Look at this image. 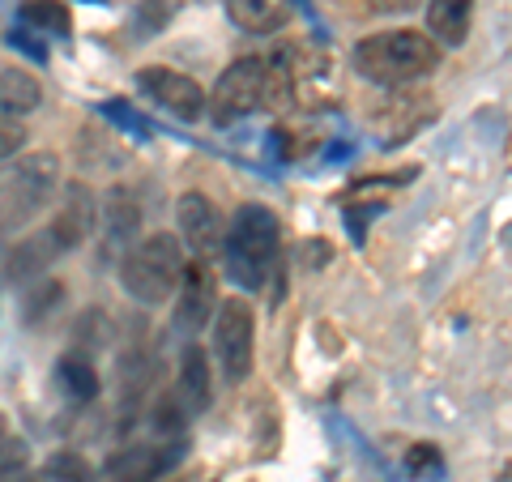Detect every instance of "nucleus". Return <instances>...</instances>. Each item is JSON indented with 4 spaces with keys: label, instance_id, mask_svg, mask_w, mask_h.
Wrapping results in <instances>:
<instances>
[{
    "label": "nucleus",
    "instance_id": "f257e3e1",
    "mask_svg": "<svg viewBox=\"0 0 512 482\" xmlns=\"http://www.w3.org/2000/svg\"><path fill=\"white\" fill-rule=\"evenodd\" d=\"M444 60V47H436V39L427 30H380V35H367L355 47V73L363 82L397 90L410 86L419 77H431Z\"/></svg>",
    "mask_w": 512,
    "mask_h": 482
},
{
    "label": "nucleus",
    "instance_id": "f03ea898",
    "mask_svg": "<svg viewBox=\"0 0 512 482\" xmlns=\"http://www.w3.org/2000/svg\"><path fill=\"white\" fill-rule=\"evenodd\" d=\"M278 244H282V227H278V214L265 210V205H244L227 235H222V265H227V278L244 291H256L265 286V278L274 273L278 265Z\"/></svg>",
    "mask_w": 512,
    "mask_h": 482
},
{
    "label": "nucleus",
    "instance_id": "7ed1b4c3",
    "mask_svg": "<svg viewBox=\"0 0 512 482\" xmlns=\"http://www.w3.org/2000/svg\"><path fill=\"white\" fill-rule=\"evenodd\" d=\"M56 188H60V158L52 150L18 154V163L0 171V239L26 227V222H35L47 210Z\"/></svg>",
    "mask_w": 512,
    "mask_h": 482
},
{
    "label": "nucleus",
    "instance_id": "20e7f679",
    "mask_svg": "<svg viewBox=\"0 0 512 482\" xmlns=\"http://www.w3.org/2000/svg\"><path fill=\"white\" fill-rule=\"evenodd\" d=\"M184 265H188V256H184L180 239L167 235V231H154V235L137 239V244L128 248L124 265H120V286L137 303L154 308V303H163V299L175 295Z\"/></svg>",
    "mask_w": 512,
    "mask_h": 482
},
{
    "label": "nucleus",
    "instance_id": "39448f33",
    "mask_svg": "<svg viewBox=\"0 0 512 482\" xmlns=\"http://www.w3.org/2000/svg\"><path fill=\"white\" fill-rule=\"evenodd\" d=\"M214 359L222 367V380L239 384L252 372V346H256V316L248 308V299H222L214 316Z\"/></svg>",
    "mask_w": 512,
    "mask_h": 482
},
{
    "label": "nucleus",
    "instance_id": "423d86ee",
    "mask_svg": "<svg viewBox=\"0 0 512 482\" xmlns=\"http://www.w3.org/2000/svg\"><path fill=\"white\" fill-rule=\"evenodd\" d=\"M269 99V60L261 56H239L227 73L218 77L214 86V99H205V107H210L214 124H235L252 116L256 107H261Z\"/></svg>",
    "mask_w": 512,
    "mask_h": 482
},
{
    "label": "nucleus",
    "instance_id": "0eeeda50",
    "mask_svg": "<svg viewBox=\"0 0 512 482\" xmlns=\"http://www.w3.org/2000/svg\"><path fill=\"white\" fill-rule=\"evenodd\" d=\"M137 86H141V94H150L158 107H167L171 116H180V120L205 116V90L197 77H188V73H175L167 64H146V69L137 73Z\"/></svg>",
    "mask_w": 512,
    "mask_h": 482
},
{
    "label": "nucleus",
    "instance_id": "6e6552de",
    "mask_svg": "<svg viewBox=\"0 0 512 482\" xmlns=\"http://www.w3.org/2000/svg\"><path fill=\"white\" fill-rule=\"evenodd\" d=\"M94 218H99L94 192L82 180H73V184H64V192H60V205L52 214V227H47V235H52V244L60 252H73V248H82L86 239L94 235Z\"/></svg>",
    "mask_w": 512,
    "mask_h": 482
},
{
    "label": "nucleus",
    "instance_id": "1a4fd4ad",
    "mask_svg": "<svg viewBox=\"0 0 512 482\" xmlns=\"http://www.w3.org/2000/svg\"><path fill=\"white\" fill-rule=\"evenodd\" d=\"M175 329L197 333L201 325H210V316L218 308V282L205 261H192L180 273V286H175Z\"/></svg>",
    "mask_w": 512,
    "mask_h": 482
},
{
    "label": "nucleus",
    "instance_id": "9d476101",
    "mask_svg": "<svg viewBox=\"0 0 512 482\" xmlns=\"http://www.w3.org/2000/svg\"><path fill=\"white\" fill-rule=\"evenodd\" d=\"M175 222H180V244L197 256H210L218 244H222V218L214 210V201L205 192H184L175 201Z\"/></svg>",
    "mask_w": 512,
    "mask_h": 482
},
{
    "label": "nucleus",
    "instance_id": "9b49d317",
    "mask_svg": "<svg viewBox=\"0 0 512 482\" xmlns=\"http://www.w3.org/2000/svg\"><path fill=\"white\" fill-rule=\"evenodd\" d=\"M180 461V444H128L107 457L111 482H158Z\"/></svg>",
    "mask_w": 512,
    "mask_h": 482
},
{
    "label": "nucleus",
    "instance_id": "f8f14e48",
    "mask_svg": "<svg viewBox=\"0 0 512 482\" xmlns=\"http://www.w3.org/2000/svg\"><path fill=\"white\" fill-rule=\"evenodd\" d=\"M175 401H180L184 419H197V414L210 410L214 401V372H210V359H205L201 346H184L180 355V376H175Z\"/></svg>",
    "mask_w": 512,
    "mask_h": 482
},
{
    "label": "nucleus",
    "instance_id": "ddd939ff",
    "mask_svg": "<svg viewBox=\"0 0 512 482\" xmlns=\"http://www.w3.org/2000/svg\"><path fill=\"white\" fill-rule=\"evenodd\" d=\"M56 256H60V248L52 244V235H47V227H43V231L18 239V244L9 248V256H5V278L13 286H30V282H39L43 273L52 269Z\"/></svg>",
    "mask_w": 512,
    "mask_h": 482
},
{
    "label": "nucleus",
    "instance_id": "4468645a",
    "mask_svg": "<svg viewBox=\"0 0 512 482\" xmlns=\"http://www.w3.org/2000/svg\"><path fill=\"white\" fill-rule=\"evenodd\" d=\"M474 0H427V35L436 47H461L470 35Z\"/></svg>",
    "mask_w": 512,
    "mask_h": 482
},
{
    "label": "nucleus",
    "instance_id": "2eb2a0df",
    "mask_svg": "<svg viewBox=\"0 0 512 482\" xmlns=\"http://www.w3.org/2000/svg\"><path fill=\"white\" fill-rule=\"evenodd\" d=\"M227 18L248 35H274L291 22V0H227Z\"/></svg>",
    "mask_w": 512,
    "mask_h": 482
},
{
    "label": "nucleus",
    "instance_id": "dca6fc26",
    "mask_svg": "<svg viewBox=\"0 0 512 482\" xmlns=\"http://www.w3.org/2000/svg\"><path fill=\"white\" fill-rule=\"evenodd\" d=\"M43 107V86L35 73L26 69H5L0 73V116L5 120H26L30 111Z\"/></svg>",
    "mask_w": 512,
    "mask_h": 482
},
{
    "label": "nucleus",
    "instance_id": "f3484780",
    "mask_svg": "<svg viewBox=\"0 0 512 482\" xmlns=\"http://www.w3.org/2000/svg\"><path fill=\"white\" fill-rule=\"evenodd\" d=\"M56 380H60V393L69 401L99 397V372H94V363L86 359V350H64L60 363H56Z\"/></svg>",
    "mask_w": 512,
    "mask_h": 482
},
{
    "label": "nucleus",
    "instance_id": "a211bd4d",
    "mask_svg": "<svg viewBox=\"0 0 512 482\" xmlns=\"http://www.w3.org/2000/svg\"><path fill=\"white\" fill-rule=\"evenodd\" d=\"M103 214H107V239H116V244H128L141 231V205L128 192H111Z\"/></svg>",
    "mask_w": 512,
    "mask_h": 482
},
{
    "label": "nucleus",
    "instance_id": "6ab92c4d",
    "mask_svg": "<svg viewBox=\"0 0 512 482\" xmlns=\"http://www.w3.org/2000/svg\"><path fill=\"white\" fill-rule=\"evenodd\" d=\"M60 299H64V286L56 278H43V282H30V291H26V303H22V316H26V325H43L47 316H52L60 308Z\"/></svg>",
    "mask_w": 512,
    "mask_h": 482
},
{
    "label": "nucleus",
    "instance_id": "aec40b11",
    "mask_svg": "<svg viewBox=\"0 0 512 482\" xmlns=\"http://www.w3.org/2000/svg\"><path fill=\"white\" fill-rule=\"evenodd\" d=\"M22 18L43 30H56V35H69V9H64L60 0H26Z\"/></svg>",
    "mask_w": 512,
    "mask_h": 482
},
{
    "label": "nucleus",
    "instance_id": "412c9836",
    "mask_svg": "<svg viewBox=\"0 0 512 482\" xmlns=\"http://www.w3.org/2000/svg\"><path fill=\"white\" fill-rule=\"evenodd\" d=\"M47 478H52V482H94V470L86 465V457L56 453L52 461H47Z\"/></svg>",
    "mask_w": 512,
    "mask_h": 482
},
{
    "label": "nucleus",
    "instance_id": "4be33fe9",
    "mask_svg": "<svg viewBox=\"0 0 512 482\" xmlns=\"http://www.w3.org/2000/svg\"><path fill=\"white\" fill-rule=\"evenodd\" d=\"M26 465H30V448L22 440H5L0 444V482H18L26 478Z\"/></svg>",
    "mask_w": 512,
    "mask_h": 482
},
{
    "label": "nucleus",
    "instance_id": "5701e85b",
    "mask_svg": "<svg viewBox=\"0 0 512 482\" xmlns=\"http://www.w3.org/2000/svg\"><path fill=\"white\" fill-rule=\"evenodd\" d=\"M22 146H26V128H22V120H5V116H0V163L18 158Z\"/></svg>",
    "mask_w": 512,
    "mask_h": 482
},
{
    "label": "nucleus",
    "instance_id": "b1692460",
    "mask_svg": "<svg viewBox=\"0 0 512 482\" xmlns=\"http://www.w3.org/2000/svg\"><path fill=\"white\" fill-rule=\"evenodd\" d=\"M423 465H436V453H431V444H419L410 453V470H423Z\"/></svg>",
    "mask_w": 512,
    "mask_h": 482
},
{
    "label": "nucleus",
    "instance_id": "393cba45",
    "mask_svg": "<svg viewBox=\"0 0 512 482\" xmlns=\"http://www.w3.org/2000/svg\"><path fill=\"white\" fill-rule=\"evenodd\" d=\"M5 440H9V419L0 414V444H5Z\"/></svg>",
    "mask_w": 512,
    "mask_h": 482
}]
</instances>
